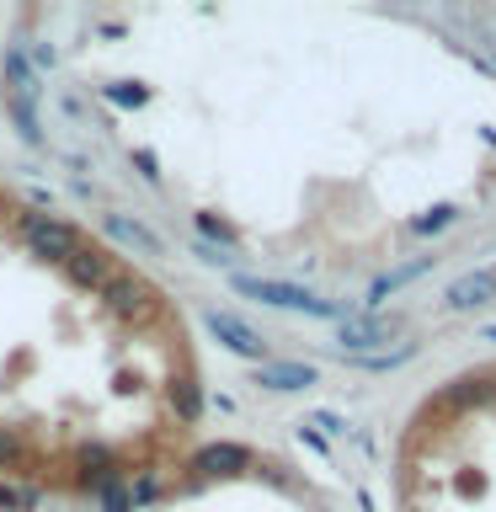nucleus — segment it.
I'll use <instances>...</instances> for the list:
<instances>
[{
  "instance_id": "f257e3e1",
  "label": "nucleus",
  "mask_w": 496,
  "mask_h": 512,
  "mask_svg": "<svg viewBox=\"0 0 496 512\" xmlns=\"http://www.w3.org/2000/svg\"><path fill=\"white\" fill-rule=\"evenodd\" d=\"M203 416L192 336L123 246L0 176V486L150 491Z\"/></svg>"
},
{
  "instance_id": "f03ea898",
  "label": "nucleus",
  "mask_w": 496,
  "mask_h": 512,
  "mask_svg": "<svg viewBox=\"0 0 496 512\" xmlns=\"http://www.w3.org/2000/svg\"><path fill=\"white\" fill-rule=\"evenodd\" d=\"M496 299V272H464V278H454L448 283V294H443V304L448 310H480V304H491Z\"/></svg>"
},
{
  "instance_id": "7ed1b4c3",
  "label": "nucleus",
  "mask_w": 496,
  "mask_h": 512,
  "mask_svg": "<svg viewBox=\"0 0 496 512\" xmlns=\"http://www.w3.org/2000/svg\"><path fill=\"white\" fill-rule=\"evenodd\" d=\"M390 336H400V320H395V315H363V320H347V326H342L347 352L379 347V342H390Z\"/></svg>"
},
{
  "instance_id": "20e7f679",
  "label": "nucleus",
  "mask_w": 496,
  "mask_h": 512,
  "mask_svg": "<svg viewBox=\"0 0 496 512\" xmlns=\"http://www.w3.org/2000/svg\"><path fill=\"white\" fill-rule=\"evenodd\" d=\"M432 267V256H422V262H411V267H395V272H384V278H374L368 283V304H379L390 288H400V283H411V278H422V272Z\"/></svg>"
},
{
  "instance_id": "39448f33",
  "label": "nucleus",
  "mask_w": 496,
  "mask_h": 512,
  "mask_svg": "<svg viewBox=\"0 0 496 512\" xmlns=\"http://www.w3.org/2000/svg\"><path fill=\"white\" fill-rule=\"evenodd\" d=\"M267 384H278V390H304V384H315L310 368H299V363H283V368H272Z\"/></svg>"
},
{
  "instance_id": "423d86ee",
  "label": "nucleus",
  "mask_w": 496,
  "mask_h": 512,
  "mask_svg": "<svg viewBox=\"0 0 496 512\" xmlns=\"http://www.w3.org/2000/svg\"><path fill=\"white\" fill-rule=\"evenodd\" d=\"M443 224H454V208H448V203H438V208H427V214L416 219L411 230H416V235H438Z\"/></svg>"
},
{
  "instance_id": "0eeeda50",
  "label": "nucleus",
  "mask_w": 496,
  "mask_h": 512,
  "mask_svg": "<svg viewBox=\"0 0 496 512\" xmlns=\"http://www.w3.org/2000/svg\"><path fill=\"white\" fill-rule=\"evenodd\" d=\"M486 342H496V326H491V331H486Z\"/></svg>"
},
{
  "instance_id": "6e6552de",
  "label": "nucleus",
  "mask_w": 496,
  "mask_h": 512,
  "mask_svg": "<svg viewBox=\"0 0 496 512\" xmlns=\"http://www.w3.org/2000/svg\"><path fill=\"white\" fill-rule=\"evenodd\" d=\"M486 48H491V64H496V43H486Z\"/></svg>"
}]
</instances>
